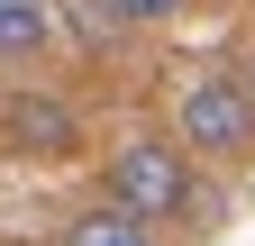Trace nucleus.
Wrapping results in <instances>:
<instances>
[{"mask_svg":"<svg viewBox=\"0 0 255 246\" xmlns=\"http://www.w3.org/2000/svg\"><path fill=\"white\" fill-rule=\"evenodd\" d=\"M101 9H110L119 27H173V18L201 9V0H101Z\"/></svg>","mask_w":255,"mask_h":246,"instance_id":"obj_6","label":"nucleus"},{"mask_svg":"<svg viewBox=\"0 0 255 246\" xmlns=\"http://www.w3.org/2000/svg\"><path fill=\"white\" fill-rule=\"evenodd\" d=\"M46 37H55L46 0H0V64H27V55H46Z\"/></svg>","mask_w":255,"mask_h":246,"instance_id":"obj_5","label":"nucleus"},{"mask_svg":"<svg viewBox=\"0 0 255 246\" xmlns=\"http://www.w3.org/2000/svg\"><path fill=\"white\" fill-rule=\"evenodd\" d=\"M101 201L137 210L146 228H164V219H182V210H191V155H173V137H128L119 155H110Z\"/></svg>","mask_w":255,"mask_h":246,"instance_id":"obj_2","label":"nucleus"},{"mask_svg":"<svg viewBox=\"0 0 255 246\" xmlns=\"http://www.w3.org/2000/svg\"><path fill=\"white\" fill-rule=\"evenodd\" d=\"M64 246H155V228L137 219V210H119V201H91V210H73Z\"/></svg>","mask_w":255,"mask_h":246,"instance_id":"obj_4","label":"nucleus"},{"mask_svg":"<svg viewBox=\"0 0 255 246\" xmlns=\"http://www.w3.org/2000/svg\"><path fill=\"white\" fill-rule=\"evenodd\" d=\"M246 91H255V64H246Z\"/></svg>","mask_w":255,"mask_h":246,"instance_id":"obj_7","label":"nucleus"},{"mask_svg":"<svg viewBox=\"0 0 255 246\" xmlns=\"http://www.w3.org/2000/svg\"><path fill=\"white\" fill-rule=\"evenodd\" d=\"M173 137H182V155L246 164L255 155V91H246V73H201L173 101Z\"/></svg>","mask_w":255,"mask_h":246,"instance_id":"obj_1","label":"nucleus"},{"mask_svg":"<svg viewBox=\"0 0 255 246\" xmlns=\"http://www.w3.org/2000/svg\"><path fill=\"white\" fill-rule=\"evenodd\" d=\"M0 137H9L18 155H37V164L82 155V119H73V101H55L46 82H18L9 101H0Z\"/></svg>","mask_w":255,"mask_h":246,"instance_id":"obj_3","label":"nucleus"}]
</instances>
